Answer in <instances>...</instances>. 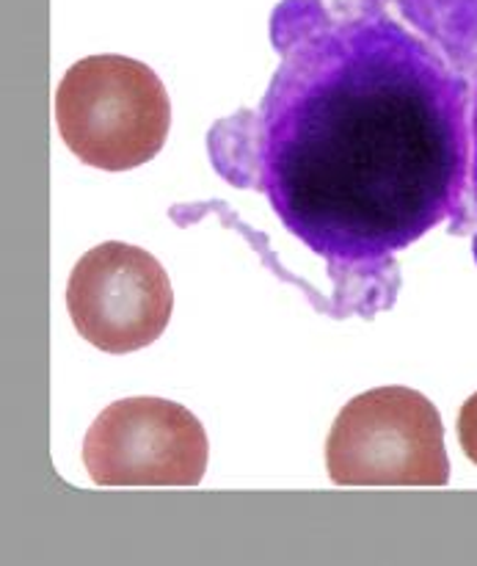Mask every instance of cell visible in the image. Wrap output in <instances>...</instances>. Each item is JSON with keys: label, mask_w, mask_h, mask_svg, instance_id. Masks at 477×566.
<instances>
[{"label": "cell", "mask_w": 477, "mask_h": 566, "mask_svg": "<svg viewBox=\"0 0 477 566\" xmlns=\"http://www.w3.org/2000/svg\"><path fill=\"white\" fill-rule=\"evenodd\" d=\"M282 64L259 114L213 127L226 182L257 188L287 232L340 271L386 285L395 254L469 224V88L384 0H282Z\"/></svg>", "instance_id": "obj_1"}, {"label": "cell", "mask_w": 477, "mask_h": 566, "mask_svg": "<svg viewBox=\"0 0 477 566\" xmlns=\"http://www.w3.org/2000/svg\"><path fill=\"white\" fill-rule=\"evenodd\" d=\"M55 122L77 160L105 171L147 164L163 149L171 103L163 81L127 55H88L55 92Z\"/></svg>", "instance_id": "obj_2"}, {"label": "cell", "mask_w": 477, "mask_h": 566, "mask_svg": "<svg viewBox=\"0 0 477 566\" xmlns=\"http://www.w3.org/2000/svg\"><path fill=\"white\" fill-rule=\"evenodd\" d=\"M326 468L342 486H445L451 462L439 409L409 387L362 392L331 426Z\"/></svg>", "instance_id": "obj_3"}, {"label": "cell", "mask_w": 477, "mask_h": 566, "mask_svg": "<svg viewBox=\"0 0 477 566\" xmlns=\"http://www.w3.org/2000/svg\"><path fill=\"white\" fill-rule=\"evenodd\" d=\"M210 442L197 415L166 398H121L83 440V464L99 486H197Z\"/></svg>", "instance_id": "obj_4"}, {"label": "cell", "mask_w": 477, "mask_h": 566, "mask_svg": "<svg viewBox=\"0 0 477 566\" xmlns=\"http://www.w3.org/2000/svg\"><path fill=\"white\" fill-rule=\"evenodd\" d=\"M174 307L169 274L144 249L108 241L83 254L66 285L77 335L105 354H130L166 332Z\"/></svg>", "instance_id": "obj_5"}, {"label": "cell", "mask_w": 477, "mask_h": 566, "mask_svg": "<svg viewBox=\"0 0 477 566\" xmlns=\"http://www.w3.org/2000/svg\"><path fill=\"white\" fill-rule=\"evenodd\" d=\"M469 88V221H477V0H398ZM473 254L477 263V230Z\"/></svg>", "instance_id": "obj_6"}, {"label": "cell", "mask_w": 477, "mask_h": 566, "mask_svg": "<svg viewBox=\"0 0 477 566\" xmlns=\"http://www.w3.org/2000/svg\"><path fill=\"white\" fill-rule=\"evenodd\" d=\"M458 440H462L469 462L477 464V392L473 398H467L462 415H458Z\"/></svg>", "instance_id": "obj_7"}]
</instances>
